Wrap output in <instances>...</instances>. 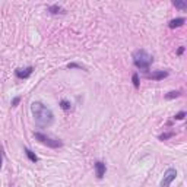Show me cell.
Instances as JSON below:
<instances>
[{
  "label": "cell",
  "instance_id": "obj_1",
  "mask_svg": "<svg viewBox=\"0 0 187 187\" xmlns=\"http://www.w3.org/2000/svg\"><path fill=\"white\" fill-rule=\"evenodd\" d=\"M31 113L34 116V121L40 129H47L54 123V114L45 104L41 101H35L31 104Z\"/></svg>",
  "mask_w": 187,
  "mask_h": 187
},
{
  "label": "cell",
  "instance_id": "obj_2",
  "mask_svg": "<svg viewBox=\"0 0 187 187\" xmlns=\"http://www.w3.org/2000/svg\"><path fill=\"white\" fill-rule=\"evenodd\" d=\"M133 65L137 67L139 70H145V72H148L149 70V67L151 65L154 63V57L149 54L146 50H136L134 53H133Z\"/></svg>",
  "mask_w": 187,
  "mask_h": 187
},
{
  "label": "cell",
  "instance_id": "obj_3",
  "mask_svg": "<svg viewBox=\"0 0 187 187\" xmlns=\"http://www.w3.org/2000/svg\"><path fill=\"white\" fill-rule=\"evenodd\" d=\"M34 137H35L40 143H43V145L48 146V148H51V149H57V148H62V146H63V142H62L60 139L50 137V136H47L45 133L34 132Z\"/></svg>",
  "mask_w": 187,
  "mask_h": 187
},
{
  "label": "cell",
  "instance_id": "obj_4",
  "mask_svg": "<svg viewBox=\"0 0 187 187\" xmlns=\"http://www.w3.org/2000/svg\"><path fill=\"white\" fill-rule=\"evenodd\" d=\"M176 177H177L176 168H168V170L164 173V177H162V180H161L159 187H170L171 186V183L176 180Z\"/></svg>",
  "mask_w": 187,
  "mask_h": 187
},
{
  "label": "cell",
  "instance_id": "obj_5",
  "mask_svg": "<svg viewBox=\"0 0 187 187\" xmlns=\"http://www.w3.org/2000/svg\"><path fill=\"white\" fill-rule=\"evenodd\" d=\"M94 168H95V176L97 178H104L105 176V173H107V165L105 162H102V161H95L94 162Z\"/></svg>",
  "mask_w": 187,
  "mask_h": 187
},
{
  "label": "cell",
  "instance_id": "obj_6",
  "mask_svg": "<svg viewBox=\"0 0 187 187\" xmlns=\"http://www.w3.org/2000/svg\"><path fill=\"white\" fill-rule=\"evenodd\" d=\"M32 72H34L32 66H28V67H25V69H16L15 70V76L18 77V79H28V77L32 75Z\"/></svg>",
  "mask_w": 187,
  "mask_h": 187
},
{
  "label": "cell",
  "instance_id": "obj_7",
  "mask_svg": "<svg viewBox=\"0 0 187 187\" xmlns=\"http://www.w3.org/2000/svg\"><path fill=\"white\" fill-rule=\"evenodd\" d=\"M168 70H156V72H152V73H148L146 77L148 79H152V80H162L165 77H168Z\"/></svg>",
  "mask_w": 187,
  "mask_h": 187
},
{
  "label": "cell",
  "instance_id": "obj_8",
  "mask_svg": "<svg viewBox=\"0 0 187 187\" xmlns=\"http://www.w3.org/2000/svg\"><path fill=\"white\" fill-rule=\"evenodd\" d=\"M184 22H186L184 18H176V19H171V21H170L168 26H170L171 29H176V28H180L181 25H184Z\"/></svg>",
  "mask_w": 187,
  "mask_h": 187
},
{
  "label": "cell",
  "instance_id": "obj_9",
  "mask_svg": "<svg viewBox=\"0 0 187 187\" xmlns=\"http://www.w3.org/2000/svg\"><path fill=\"white\" fill-rule=\"evenodd\" d=\"M47 11L50 12L51 15H59V13H65V9L60 6V5H50V6H47Z\"/></svg>",
  "mask_w": 187,
  "mask_h": 187
},
{
  "label": "cell",
  "instance_id": "obj_10",
  "mask_svg": "<svg viewBox=\"0 0 187 187\" xmlns=\"http://www.w3.org/2000/svg\"><path fill=\"white\" fill-rule=\"evenodd\" d=\"M23 152H25V155L28 156V159H29L31 162H34V164H37V162H38V156H37L35 152L31 151L29 148H23Z\"/></svg>",
  "mask_w": 187,
  "mask_h": 187
},
{
  "label": "cell",
  "instance_id": "obj_11",
  "mask_svg": "<svg viewBox=\"0 0 187 187\" xmlns=\"http://www.w3.org/2000/svg\"><path fill=\"white\" fill-rule=\"evenodd\" d=\"M173 6L177 8V9H180V11H186L187 9V3L184 0H174V2H173Z\"/></svg>",
  "mask_w": 187,
  "mask_h": 187
},
{
  "label": "cell",
  "instance_id": "obj_12",
  "mask_svg": "<svg viewBox=\"0 0 187 187\" xmlns=\"http://www.w3.org/2000/svg\"><path fill=\"white\" fill-rule=\"evenodd\" d=\"M59 105H60L62 110H65V111H69L70 108H72V102H70L69 99H60Z\"/></svg>",
  "mask_w": 187,
  "mask_h": 187
},
{
  "label": "cell",
  "instance_id": "obj_13",
  "mask_svg": "<svg viewBox=\"0 0 187 187\" xmlns=\"http://www.w3.org/2000/svg\"><path fill=\"white\" fill-rule=\"evenodd\" d=\"M181 95V91H171L168 94H165V99H174V98H178Z\"/></svg>",
  "mask_w": 187,
  "mask_h": 187
},
{
  "label": "cell",
  "instance_id": "obj_14",
  "mask_svg": "<svg viewBox=\"0 0 187 187\" xmlns=\"http://www.w3.org/2000/svg\"><path fill=\"white\" fill-rule=\"evenodd\" d=\"M132 82H133V86H134L136 89L140 86V79H139V75H137V73H133V76H132Z\"/></svg>",
  "mask_w": 187,
  "mask_h": 187
},
{
  "label": "cell",
  "instance_id": "obj_15",
  "mask_svg": "<svg viewBox=\"0 0 187 187\" xmlns=\"http://www.w3.org/2000/svg\"><path fill=\"white\" fill-rule=\"evenodd\" d=\"M174 134H176V133H174V132L162 133V134H159V140H168V139H171V137H173Z\"/></svg>",
  "mask_w": 187,
  "mask_h": 187
},
{
  "label": "cell",
  "instance_id": "obj_16",
  "mask_svg": "<svg viewBox=\"0 0 187 187\" xmlns=\"http://www.w3.org/2000/svg\"><path fill=\"white\" fill-rule=\"evenodd\" d=\"M67 69H80V70H85L86 67L82 66V65H79V63H76V62H73V63H69V65H67Z\"/></svg>",
  "mask_w": 187,
  "mask_h": 187
},
{
  "label": "cell",
  "instance_id": "obj_17",
  "mask_svg": "<svg viewBox=\"0 0 187 187\" xmlns=\"http://www.w3.org/2000/svg\"><path fill=\"white\" fill-rule=\"evenodd\" d=\"M21 99H22V97H15V98L12 99L11 105H12V107H18V105H19V102H21Z\"/></svg>",
  "mask_w": 187,
  "mask_h": 187
},
{
  "label": "cell",
  "instance_id": "obj_18",
  "mask_svg": "<svg viewBox=\"0 0 187 187\" xmlns=\"http://www.w3.org/2000/svg\"><path fill=\"white\" fill-rule=\"evenodd\" d=\"M184 117H186V111H180V113H177L176 116H174L176 120H183Z\"/></svg>",
  "mask_w": 187,
  "mask_h": 187
},
{
  "label": "cell",
  "instance_id": "obj_19",
  "mask_svg": "<svg viewBox=\"0 0 187 187\" xmlns=\"http://www.w3.org/2000/svg\"><path fill=\"white\" fill-rule=\"evenodd\" d=\"M184 53V47L181 45V47H178V50H177V56H181Z\"/></svg>",
  "mask_w": 187,
  "mask_h": 187
},
{
  "label": "cell",
  "instance_id": "obj_20",
  "mask_svg": "<svg viewBox=\"0 0 187 187\" xmlns=\"http://www.w3.org/2000/svg\"><path fill=\"white\" fill-rule=\"evenodd\" d=\"M2 162H3V159H2V155H0V168H2Z\"/></svg>",
  "mask_w": 187,
  "mask_h": 187
}]
</instances>
